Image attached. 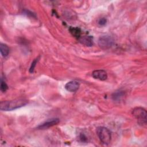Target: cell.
Instances as JSON below:
<instances>
[{"instance_id":"obj_13","label":"cell","mask_w":147,"mask_h":147,"mask_svg":"<svg viewBox=\"0 0 147 147\" xmlns=\"http://www.w3.org/2000/svg\"><path fill=\"white\" fill-rule=\"evenodd\" d=\"M8 88V86L6 84V83L2 80V79H1V91L2 92H5Z\"/></svg>"},{"instance_id":"obj_8","label":"cell","mask_w":147,"mask_h":147,"mask_svg":"<svg viewBox=\"0 0 147 147\" xmlns=\"http://www.w3.org/2000/svg\"><path fill=\"white\" fill-rule=\"evenodd\" d=\"M79 40L82 44L87 47H91L93 45V38L92 36H82L79 38Z\"/></svg>"},{"instance_id":"obj_10","label":"cell","mask_w":147,"mask_h":147,"mask_svg":"<svg viewBox=\"0 0 147 147\" xmlns=\"http://www.w3.org/2000/svg\"><path fill=\"white\" fill-rule=\"evenodd\" d=\"M0 52L3 57H6L9 53V48L6 44L1 43Z\"/></svg>"},{"instance_id":"obj_11","label":"cell","mask_w":147,"mask_h":147,"mask_svg":"<svg viewBox=\"0 0 147 147\" xmlns=\"http://www.w3.org/2000/svg\"><path fill=\"white\" fill-rule=\"evenodd\" d=\"M124 95H125V93L123 92V91H116L114 93H113V94L112 95V98L114 100L119 101L123 97Z\"/></svg>"},{"instance_id":"obj_14","label":"cell","mask_w":147,"mask_h":147,"mask_svg":"<svg viewBox=\"0 0 147 147\" xmlns=\"http://www.w3.org/2000/svg\"><path fill=\"white\" fill-rule=\"evenodd\" d=\"M106 22H107V20L105 18H101L98 21V24L101 26H103L106 24Z\"/></svg>"},{"instance_id":"obj_7","label":"cell","mask_w":147,"mask_h":147,"mask_svg":"<svg viewBox=\"0 0 147 147\" xmlns=\"http://www.w3.org/2000/svg\"><path fill=\"white\" fill-rule=\"evenodd\" d=\"M79 83L76 80H72L67 82L65 85V88L69 92H75L79 87Z\"/></svg>"},{"instance_id":"obj_1","label":"cell","mask_w":147,"mask_h":147,"mask_svg":"<svg viewBox=\"0 0 147 147\" xmlns=\"http://www.w3.org/2000/svg\"><path fill=\"white\" fill-rule=\"evenodd\" d=\"M27 103L28 100L25 99H16L2 101L0 103V109L2 111H11L23 107Z\"/></svg>"},{"instance_id":"obj_4","label":"cell","mask_w":147,"mask_h":147,"mask_svg":"<svg viewBox=\"0 0 147 147\" xmlns=\"http://www.w3.org/2000/svg\"><path fill=\"white\" fill-rule=\"evenodd\" d=\"M113 44V38L109 35L100 36L98 40V45L102 49H108L110 48Z\"/></svg>"},{"instance_id":"obj_5","label":"cell","mask_w":147,"mask_h":147,"mask_svg":"<svg viewBox=\"0 0 147 147\" xmlns=\"http://www.w3.org/2000/svg\"><path fill=\"white\" fill-rule=\"evenodd\" d=\"M59 118H52V119H49L44 122L43 123L39 125L37 128L38 129H45L47 128H49L50 127H52L54 125H57L59 122Z\"/></svg>"},{"instance_id":"obj_12","label":"cell","mask_w":147,"mask_h":147,"mask_svg":"<svg viewBox=\"0 0 147 147\" xmlns=\"http://www.w3.org/2000/svg\"><path fill=\"white\" fill-rule=\"evenodd\" d=\"M38 61V58H36L35 59L32 63L31 64V65H30V67L29 68V72L30 73H33V71H34V68L36 65V64L37 63V61Z\"/></svg>"},{"instance_id":"obj_2","label":"cell","mask_w":147,"mask_h":147,"mask_svg":"<svg viewBox=\"0 0 147 147\" xmlns=\"http://www.w3.org/2000/svg\"><path fill=\"white\" fill-rule=\"evenodd\" d=\"M96 134L100 141L105 145H108L111 141V134L110 131L106 127L100 126L96 128Z\"/></svg>"},{"instance_id":"obj_9","label":"cell","mask_w":147,"mask_h":147,"mask_svg":"<svg viewBox=\"0 0 147 147\" xmlns=\"http://www.w3.org/2000/svg\"><path fill=\"white\" fill-rule=\"evenodd\" d=\"M70 33L73 36L79 39L81 37V29L78 27H70L69 29Z\"/></svg>"},{"instance_id":"obj_3","label":"cell","mask_w":147,"mask_h":147,"mask_svg":"<svg viewBox=\"0 0 147 147\" xmlns=\"http://www.w3.org/2000/svg\"><path fill=\"white\" fill-rule=\"evenodd\" d=\"M133 115L137 118L138 123L141 125L146 124V111L142 107H136L132 111Z\"/></svg>"},{"instance_id":"obj_6","label":"cell","mask_w":147,"mask_h":147,"mask_svg":"<svg viewBox=\"0 0 147 147\" xmlns=\"http://www.w3.org/2000/svg\"><path fill=\"white\" fill-rule=\"evenodd\" d=\"M92 76L94 78L100 80H105L107 78V72L103 69L95 70L92 73Z\"/></svg>"},{"instance_id":"obj_15","label":"cell","mask_w":147,"mask_h":147,"mask_svg":"<svg viewBox=\"0 0 147 147\" xmlns=\"http://www.w3.org/2000/svg\"><path fill=\"white\" fill-rule=\"evenodd\" d=\"M79 138L82 142H86L87 141V138L84 134H81L79 136Z\"/></svg>"}]
</instances>
